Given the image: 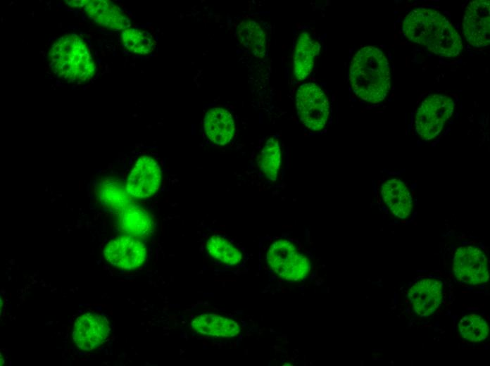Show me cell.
Listing matches in <instances>:
<instances>
[{"instance_id":"6da1fadb","label":"cell","mask_w":490,"mask_h":366,"mask_svg":"<svg viewBox=\"0 0 490 366\" xmlns=\"http://www.w3.org/2000/svg\"><path fill=\"white\" fill-rule=\"evenodd\" d=\"M388 65L379 49L367 46L359 50L350 68V80L355 94L370 103L384 100L390 88Z\"/></svg>"},{"instance_id":"7a4b0ae2","label":"cell","mask_w":490,"mask_h":366,"mask_svg":"<svg viewBox=\"0 0 490 366\" xmlns=\"http://www.w3.org/2000/svg\"><path fill=\"white\" fill-rule=\"evenodd\" d=\"M48 59L54 74L68 82H87L96 74L89 48L77 34H67L57 39L49 49Z\"/></svg>"},{"instance_id":"3957f363","label":"cell","mask_w":490,"mask_h":366,"mask_svg":"<svg viewBox=\"0 0 490 366\" xmlns=\"http://www.w3.org/2000/svg\"><path fill=\"white\" fill-rule=\"evenodd\" d=\"M266 262L280 278L299 282L304 280L311 271V262L307 255L294 241L278 238L266 251Z\"/></svg>"},{"instance_id":"277c9868","label":"cell","mask_w":490,"mask_h":366,"mask_svg":"<svg viewBox=\"0 0 490 366\" xmlns=\"http://www.w3.org/2000/svg\"><path fill=\"white\" fill-rule=\"evenodd\" d=\"M455 105V101L447 96L429 95L416 113V132L425 140L437 137L452 116Z\"/></svg>"},{"instance_id":"5b68a950","label":"cell","mask_w":490,"mask_h":366,"mask_svg":"<svg viewBox=\"0 0 490 366\" xmlns=\"http://www.w3.org/2000/svg\"><path fill=\"white\" fill-rule=\"evenodd\" d=\"M296 104L299 118L306 127L318 131L325 126L329 115V100L317 84H302L296 93Z\"/></svg>"},{"instance_id":"8992f818","label":"cell","mask_w":490,"mask_h":366,"mask_svg":"<svg viewBox=\"0 0 490 366\" xmlns=\"http://www.w3.org/2000/svg\"><path fill=\"white\" fill-rule=\"evenodd\" d=\"M453 271L458 281L470 285L485 284L489 280V262L481 248L460 246L456 251Z\"/></svg>"},{"instance_id":"52a82bcc","label":"cell","mask_w":490,"mask_h":366,"mask_svg":"<svg viewBox=\"0 0 490 366\" xmlns=\"http://www.w3.org/2000/svg\"><path fill=\"white\" fill-rule=\"evenodd\" d=\"M103 255L112 265L122 270H132L144 263L146 248L137 237L121 235L108 241L103 249Z\"/></svg>"},{"instance_id":"ba28073f","label":"cell","mask_w":490,"mask_h":366,"mask_svg":"<svg viewBox=\"0 0 490 366\" xmlns=\"http://www.w3.org/2000/svg\"><path fill=\"white\" fill-rule=\"evenodd\" d=\"M161 181V171L158 163L151 156H142L130 172L125 190L132 196L147 198L156 192Z\"/></svg>"},{"instance_id":"9c48e42d","label":"cell","mask_w":490,"mask_h":366,"mask_svg":"<svg viewBox=\"0 0 490 366\" xmlns=\"http://www.w3.org/2000/svg\"><path fill=\"white\" fill-rule=\"evenodd\" d=\"M107 320L96 313H85L79 316L74 324L73 339L82 351H92L107 339L110 332Z\"/></svg>"},{"instance_id":"30bf717a","label":"cell","mask_w":490,"mask_h":366,"mask_svg":"<svg viewBox=\"0 0 490 366\" xmlns=\"http://www.w3.org/2000/svg\"><path fill=\"white\" fill-rule=\"evenodd\" d=\"M442 286L439 279L426 277L410 288L408 296L417 315L429 317L439 308L443 298Z\"/></svg>"},{"instance_id":"8fae6325","label":"cell","mask_w":490,"mask_h":366,"mask_svg":"<svg viewBox=\"0 0 490 366\" xmlns=\"http://www.w3.org/2000/svg\"><path fill=\"white\" fill-rule=\"evenodd\" d=\"M82 7L89 19L106 29L123 30L130 26L127 15L109 1L83 0Z\"/></svg>"},{"instance_id":"7c38bea8","label":"cell","mask_w":490,"mask_h":366,"mask_svg":"<svg viewBox=\"0 0 490 366\" xmlns=\"http://www.w3.org/2000/svg\"><path fill=\"white\" fill-rule=\"evenodd\" d=\"M384 204L391 213L401 219L408 217L413 208L412 197L406 184L399 179H389L382 185Z\"/></svg>"},{"instance_id":"4fadbf2b","label":"cell","mask_w":490,"mask_h":366,"mask_svg":"<svg viewBox=\"0 0 490 366\" xmlns=\"http://www.w3.org/2000/svg\"><path fill=\"white\" fill-rule=\"evenodd\" d=\"M203 127L209 139L218 145L229 143L234 136L235 130L232 114L219 107L213 108L206 113Z\"/></svg>"},{"instance_id":"5bb4252c","label":"cell","mask_w":490,"mask_h":366,"mask_svg":"<svg viewBox=\"0 0 490 366\" xmlns=\"http://www.w3.org/2000/svg\"><path fill=\"white\" fill-rule=\"evenodd\" d=\"M191 328L199 334L231 338L239 334V324L230 318L214 314L201 315L191 322Z\"/></svg>"},{"instance_id":"9a60e30c","label":"cell","mask_w":490,"mask_h":366,"mask_svg":"<svg viewBox=\"0 0 490 366\" xmlns=\"http://www.w3.org/2000/svg\"><path fill=\"white\" fill-rule=\"evenodd\" d=\"M320 48V44L308 33L300 34L294 56V72L298 80H304L311 72Z\"/></svg>"},{"instance_id":"2e32d148","label":"cell","mask_w":490,"mask_h":366,"mask_svg":"<svg viewBox=\"0 0 490 366\" xmlns=\"http://www.w3.org/2000/svg\"><path fill=\"white\" fill-rule=\"evenodd\" d=\"M120 222L124 232L137 238L147 236L153 228L149 214L134 205H127L121 210Z\"/></svg>"},{"instance_id":"e0dca14e","label":"cell","mask_w":490,"mask_h":366,"mask_svg":"<svg viewBox=\"0 0 490 366\" xmlns=\"http://www.w3.org/2000/svg\"><path fill=\"white\" fill-rule=\"evenodd\" d=\"M239 42L256 57H263L266 51L265 34L255 21H242L237 27Z\"/></svg>"},{"instance_id":"ac0fdd59","label":"cell","mask_w":490,"mask_h":366,"mask_svg":"<svg viewBox=\"0 0 490 366\" xmlns=\"http://www.w3.org/2000/svg\"><path fill=\"white\" fill-rule=\"evenodd\" d=\"M206 248L213 258L227 265H236L243 259L241 251L222 235H212L206 242Z\"/></svg>"},{"instance_id":"d6986e66","label":"cell","mask_w":490,"mask_h":366,"mask_svg":"<svg viewBox=\"0 0 490 366\" xmlns=\"http://www.w3.org/2000/svg\"><path fill=\"white\" fill-rule=\"evenodd\" d=\"M281 154L279 142L275 137H270L264 145L258 157V166L267 179L276 181L279 177Z\"/></svg>"},{"instance_id":"ffe728a7","label":"cell","mask_w":490,"mask_h":366,"mask_svg":"<svg viewBox=\"0 0 490 366\" xmlns=\"http://www.w3.org/2000/svg\"><path fill=\"white\" fill-rule=\"evenodd\" d=\"M122 46L129 51L141 55L152 52L154 39L149 32L138 28H127L120 33Z\"/></svg>"},{"instance_id":"44dd1931","label":"cell","mask_w":490,"mask_h":366,"mask_svg":"<svg viewBox=\"0 0 490 366\" xmlns=\"http://www.w3.org/2000/svg\"><path fill=\"white\" fill-rule=\"evenodd\" d=\"M458 330L463 339L471 342L486 339L489 334V326L482 315H465L458 322Z\"/></svg>"},{"instance_id":"7402d4cb","label":"cell","mask_w":490,"mask_h":366,"mask_svg":"<svg viewBox=\"0 0 490 366\" xmlns=\"http://www.w3.org/2000/svg\"><path fill=\"white\" fill-rule=\"evenodd\" d=\"M101 201L107 207L115 210H122L127 205L126 193L118 182L109 181L104 182L100 189Z\"/></svg>"},{"instance_id":"603a6c76","label":"cell","mask_w":490,"mask_h":366,"mask_svg":"<svg viewBox=\"0 0 490 366\" xmlns=\"http://www.w3.org/2000/svg\"><path fill=\"white\" fill-rule=\"evenodd\" d=\"M396 22H398V23L400 22V19H398V20H396Z\"/></svg>"}]
</instances>
